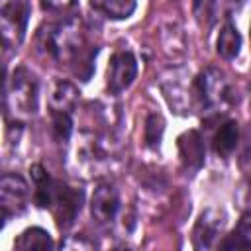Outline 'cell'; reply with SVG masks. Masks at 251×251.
<instances>
[{
    "mask_svg": "<svg viewBox=\"0 0 251 251\" xmlns=\"http://www.w3.org/2000/svg\"><path fill=\"white\" fill-rule=\"evenodd\" d=\"M29 173H31V180L35 184V192H33L35 204L39 208L51 210V214L61 229L71 227L73 222L76 220V216L80 214L84 192L80 188L69 186L67 182L51 178L49 173L41 165H31Z\"/></svg>",
    "mask_w": 251,
    "mask_h": 251,
    "instance_id": "cell-1",
    "label": "cell"
},
{
    "mask_svg": "<svg viewBox=\"0 0 251 251\" xmlns=\"http://www.w3.org/2000/svg\"><path fill=\"white\" fill-rule=\"evenodd\" d=\"M39 51L55 63H75L84 49V31L78 18L47 24L37 33Z\"/></svg>",
    "mask_w": 251,
    "mask_h": 251,
    "instance_id": "cell-2",
    "label": "cell"
},
{
    "mask_svg": "<svg viewBox=\"0 0 251 251\" xmlns=\"http://www.w3.org/2000/svg\"><path fill=\"white\" fill-rule=\"evenodd\" d=\"M6 104L16 120H27L37 112L39 104V82L27 67H18L12 73Z\"/></svg>",
    "mask_w": 251,
    "mask_h": 251,
    "instance_id": "cell-3",
    "label": "cell"
},
{
    "mask_svg": "<svg viewBox=\"0 0 251 251\" xmlns=\"http://www.w3.org/2000/svg\"><path fill=\"white\" fill-rule=\"evenodd\" d=\"M190 94H192L190 98L194 100V104L200 110L214 112V110L222 108L227 102L229 84H227V78L222 71H218L214 67H208L194 78Z\"/></svg>",
    "mask_w": 251,
    "mask_h": 251,
    "instance_id": "cell-4",
    "label": "cell"
},
{
    "mask_svg": "<svg viewBox=\"0 0 251 251\" xmlns=\"http://www.w3.org/2000/svg\"><path fill=\"white\" fill-rule=\"evenodd\" d=\"M29 20L27 0H0V43L18 49L25 37Z\"/></svg>",
    "mask_w": 251,
    "mask_h": 251,
    "instance_id": "cell-5",
    "label": "cell"
},
{
    "mask_svg": "<svg viewBox=\"0 0 251 251\" xmlns=\"http://www.w3.org/2000/svg\"><path fill=\"white\" fill-rule=\"evenodd\" d=\"M137 76V59L131 51L122 49L116 51L110 57L108 69H106V86L110 94H120L126 88H129V84L133 82V78Z\"/></svg>",
    "mask_w": 251,
    "mask_h": 251,
    "instance_id": "cell-6",
    "label": "cell"
},
{
    "mask_svg": "<svg viewBox=\"0 0 251 251\" xmlns=\"http://www.w3.org/2000/svg\"><path fill=\"white\" fill-rule=\"evenodd\" d=\"M27 202H29L27 182L16 173L2 175L0 176V206L12 216V214H22L27 208Z\"/></svg>",
    "mask_w": 251,
    "mask_h": 251,
    "instance_id": "cell-7",
    "label": "cell"
},
{
    "mask_svg": "<svg viewBox=\"0 0 251 251\" xmlns=\"http://www.w3.org/2000/svg\"><path fill=\"white\" fill-rule=\"evenodd\" d=\"M120 212V194L114 184L102 182L90 198V214L98 224H112Z\"/></svg>",
    "mask_w": 251,
    "mask_h": 251,
    "instance_id": "cell-8",
    "label": "cell"
},
{
    "mask_svg": "<svg viewBox=\"0 0 251 251\" xmlns=\"http://www.w3.org/2000/svg\"><path fill=\"white\" fill-rule=\"evenodd\" d=\"M224 227V214L218 210H206L194 226L192 241L196 249H210Z\"/></svg>",
    "mask_w": 251,
    "mask_h": 251,
    "instance_id": "cell-9",
    "label": "cell"
},
{
    "mask_svg": "<svg viewBox=\"0 0 251 251\" xmlns=\"http://www.w3.org/2000/svg\"><path fill=\"white\" fill-rule=\"evenodd\" d=\"M176 147H178V155L180 161L186 169H200L204 165V157H206V147H204V139L196 129H188L184 131L178 139H176Z\"/></svg>",
    "mask_w": 251,
    "mask_h": 251,
    "instance_id": "cell-10",
    "label": "cell"
},
{
    "mask_svg": "<svg viewBox=\"0 0 251 251\" xmlns=\"http://www.w3.org/2000/svg\"><path fill=\"white\" fill-rule=\"evenodd\" d=\"M78 102V88L69 80H59L51 94H49V108L51 112H65L71 114Z\"/></svg>",
    "mask_w": 251,
    "mask_h": 251,
    "instance_id": "cell-11",
    "label": "cell"
},
{
    "mask_svg": "<svg viewBox=\"0 0 251 251\" xmlns=\"http://www.w3.org/2000/svg\"><path fill=\"white\" fill-rule=\"evenodd\" d=\"M237 141H239V126H237V122H235V120H226V122L218 127L212 145H214L216 155H220V157H229V155L235 151Z\"/></svg>",
    "mask_w": 251,
    "mask_h": 251,
    "instance_id": "cell-12",
    "label": "cell"
},
{
    "mask_svg": "<svg viewBox=\"0 0 251 251\" xmlns=\"http://www.w3.org/2000/svg\"><path fill=\"white\" fill-rule=\"evenodd\" d=\"M90 8L110 20H126L135 12V0H88Z\"/></svg>",
    "mask_w": 251,
    "mask_h": 251,
    "instance_id": "cell-13",
    "label": "cell"
},
{
    "mask_svg": "<svg viewBox=\"0 0 251 251\" xmlns=\"http://www.w3.org/2000/svg\"><path fill=\"white\" fill-rule=\"evenodd\" d=\"M216 51L220 57L231 61L239 55L241 51V35L237 31V27L233 24H226L220 33H218V41H216Z\"/></svg>",
    "mask_w": 251,
    "mask_h": 251,
    "instance_id": "cell-14",
    "label": "cell"
},
{
    "mask_svg": "<svg viewBox=\"0 0 251 251\" xmlns=\"http://www.w3.org/2000/svg\"><path fill=\"white\" fill-rule=\"evenodd\" d=\"M53 245L55 243H53L49 231L43 227H27L14 241L16 249H51Z\"/></svg>",
    "mask_w": 251,
    "mask_h": 251,
    "instance_id": "cell-15",
    "label": "cell"
},
{
    "mask_svg": "<svg viewBox=\"0 0 251 251\" xmlns=\"http://www.w3.org/2000/svg\"><path fill=\"white\" fill-rule=\"evenodd\" d=\"M251 245V218L245 212L239 220V226L235 227V231L231 235H227V239L222 243L224 249H245Z\"/></svg>",
    "mask_w": 251,
    "mask_h": 251,
    "instance_id": "cell-16",
    "label": "cell"
},
{
    "mask_svg": "<svg viewBox=\"0 0 251 251\" xmlns=\"http://www.w3.org/2000/svg\"><path fill=\"white\" fill-rule=\"evenodd\" d=\"M163 133H165V120L161 118V114H149L145 120V127H143L145 143L149 147H159Z\"/></svg>",
    "mask_w": 251,
    "mask_h": 251,
    "instance_id": "cell-17",
    "label": "cell"
},
{
    "mask_svg": "<svg viewBox=\"0 0 251 251\" xmlns=\"http://www.w3.org/2000/svg\"><path fill=\"white\" fill-rule=\"evenodd\" d=\"M51 131H53V137L61 143V141H67L73 133V120H71V114H65V112H51Z\"/></svg>",
    "mask_w": 251,
    "mask_h": 251,
    "instance_id": "cell-18",
    "label": "cell"
},
{
    "mask_svg": "<svg viewBox=\"0 0 251 251\" xmlns=\"http://www.w3.org/2000/svg\"><path fill=\"white\" fill-rule=\"evenodd\" d=\"M192 14L200 25L208 27L216 16V0H194L192 2Z\"/></svg>",
    "mask_w": 251,
    "mask_h": 251,
    "instance_id": "cell-19",
    "label": "cell"
},
{
    "mask_svg": "<svg viewBox=\"0 0 251 251\" xmlns=\"http://www.w3.org/2000/svg\"><path fill=\"white\" fill-rule=\"evenodd\" d=\"M76 0H41L43 8L45 10H51V12H65L69 8L75 6Z\"/></svg>",
    "mask_w": 251,
    "mask_h": 251,
    "instance_id": "cell-20",
    "label": "cell"
},
{
    "mask_svg": "<svg viewBox=\"0 0 251 251\" xmlns=\"http://www.w3.org/2000/svg\"><path fill=\"white\" fill-rule=\"evenodd\" d=\"M8 218H10V214L0 206V231H2V229H4V226L8 224Z\"/></svg>",
    "mask_w": 251,
    "mask_h": 251,
    "instance_id": "cell-21",
    "label": "cell"
},
{
    "mask_svg": "<svg viewBox=\"0 0 251 251\" xmlns=\"http://www.w3.org/2000/svg\"><path fill=\"white\" fill-rule=\"evenodd\" d=\"M2 82H4V67L0 65V88H2Z\"/></svg>",
    "mask_w": 251,
    "mask_h": 251,
    "instance_id": "cell-22",
    "label": "cell"
}]
</instances>
